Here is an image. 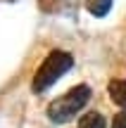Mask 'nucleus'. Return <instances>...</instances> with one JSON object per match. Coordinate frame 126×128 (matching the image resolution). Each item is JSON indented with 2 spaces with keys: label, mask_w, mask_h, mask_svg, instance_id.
Here are the masks:
<instances>
[{
  "label": "nucleus",
  "mask_w": 126,
  "mask_h": 128,
  "mask_svg": "<svg viewBox=\"0 0 126 128\" xmlns=\"http://www.w3.org/2000/svg\"><path fill=\"white\" fill-rule=\"evenodd\" d=\"M107 90H109V97H112L119 107H126V81H121V78L109 81Z\"/></svg>",
  "instance_id": "7ed1b4c3"
},
{
  "label": "nucleus",
  "mask_w": 126,
  "mask_h": 128,
  "mask_svg": "<svg viewBox=\"0 0 126 128\" xmlns=\"http://www.w3.org/2000/svg\"><path fill=\"white\" fill-rule=\"evenodd\" d=\"M71 64H74V60H71L69 52H62V50L50 52V55L45 57V62L41 64V69L36 71V76H33L31 90H33V92H43V90H48V88H50L52 83H55L57 78L62 76V74L69 71Z\"/></svg>",
  "instance_id": "f257e3e1"
},
{
  "label": "nucleus",
  "mask_w": 126,
  "mask_h": 128,
  "mask_svg": "<svg viewBox=\"0 0 126 128\" xmlns=\"http://www.w3.org/2000/svg\"><path fill=\"white\" fill-rule=\"evenodd\" d=\"M38 7L43 12H57L62 7V0H38Z\"/></svg>",
  "instance_id": "423d86ee"
},
{
  "label": "nucleus",
  "mask_w": 126,
  "mask_h": 128,
  "mask_svg": "<svg viewBox=\"0 0 126 128\" xmlns=\"http://www.w3.org/2000/svg\"><path fill=\"white\" fill-rule=\"evenodd\" d=\"M112 128H126V112H121V114H117V116H114Z\"/></svg>",
  "instance_id": "0eeeda50"
},
{
  "label": "nucleus",
  "mask_w": 126,
  "mask_h": 128,
  "mask_svg": "<svg viewBox=\"0 0 126 128\" xmlns=\"http://www.w3.org/2000/svg\"><path fill=\"white\" fill-rule=\"evenodd\" d=\"M88 100H90V88L88 86H76L67 95H62L55 102H50L48 116H50L52 124H67L71 116H76L79 109H83Z\"/></svg>",
  "instance_id": "f03ea898"
},
{
  "label": "nucleus",
  "mask_w": 126,
  "mask_h": 128,
  "mask_svg": "<svg viewBox=\"0 0 126 128\" xmlns=\"http://www.w3.org/2000/svg\"><path fill=\"white\" fill-rule=\"evenodd\" d=\"M112 10V0H88V12L95 17H105Z\"/></svg>",
  "instance_id": "20e7f679"
},
{
  "label": "nucleus",
  "mask_w": 126,
  "mask_h": 128,
  "mask_svg": "<svg viewBox=\"0 0 126 128\" xmlns=\"http://www.w3.org/2000/svg\"><path fill=\"white\" fill-rule=\"evenodd\" d=\"M79 128H105V119L98 112H90V114H86L79 121Z\"/></svg>",
  "instance_id": "39448f33"
}]
</instances>
